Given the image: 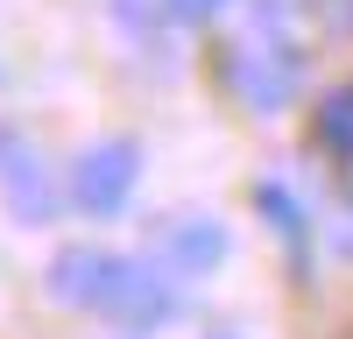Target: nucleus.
<instances>
[{
  "label": "nucleus",
  "mask_w": 353,
  "mask_h": 339,
  "mask_svg": "<svg viewBox=\"0 0 353 339\" xmlns=\"http://www.w3.org/2000/svg\"><path fill=\"white\" fill-rule=\"evenodd\" d=\"M226 85H233V99H241V106H254V113H283L290 99H297L304 71H297V56H290V50L248 36V43L226 50Z\"/></svg>",
  "instance_id": "nucleus-1"
},
{
  "label": "nucleus",
  "mask_w": 353,
  "mask_h": 339,
  "mask_svg": "<svg viewBox=\"0 0 353 339\" xmlns=\"http://www.w3.org/2000/svg\"><path fill=\"white\" fill-rule=\"evenodd\" d=\"M134 177H141V149L128 134H113V141H92V149L71 163V198L92 219H113L134 198Z\"/></svg>",
  "instance_id": "nucleus-2"
},
{
  "label": "nucleus",
  "mask_w": 353,
  "mask_h": 339,
  "mask_svg": "<svg viewBox=\"0 0 353 339\" xmlns=\"http://www.w3.org/2000/svg\"><path fill=\"white\" fill-rule=\"evenodd\" d=\"M0 198H8V212L21 226H50L57 219V177H50L43 149L21 127H0Z\"/></svg>",
  "instance_id": "nucleus-3"
},
{
  "label": "nucleus",
  "mask_w": 353,
  "mask_h": 339,
  "mask_svg": "<svg viewBox=\"0 0 353 339\" xmlns=\"http://www.w3.org/2000/svg\"><path fill=\"white\" fill-rule=\"evenodd\" d=\"M99 311L113 325H128V332H156V325H170L176 311V290H170V276L163 269H149V262H113V282H106V297H99Z\"/></svg>",
  "instance_id": "nucleus-4"
},
{
  "label": "nucleus",
  "mask_w": 353,
  "mask_h": 339,
  "mask_svg": "<svg viewBox=\"0 0 353 339\" xmlns=\"http://www.w3.org/2000/svg\"><path fill=\"white\" fill-rule=\"evenodd\" d=\"M113 262H121V254L71 240V247H57V254H50V269H43V290H50L57 304H71V311H99L106 282H113Z\"/></svg>",
  "instance_id": "nucleus-5"
},
{
  "label": "nucleus",
  "mask_w": 353,
  "mask_h": 339,
  "mask_svg": "<svg viewBox=\"0 0 353 339\" xmlns=\"http://www.w3.org/2000/svg\"><path fill=\"white\" fill-rule=\"evenodd\" d=\"M163 262L176 276H212L226 262V226L212 212H184V219H170L163 226Z\"/></svg>",
  "instance_id": "nucleus-6"
},
{
  "label": "nucleus",
  "mask_w": 353,
  "mask_h": 339,
  "mask_svg": "<svg viewBox=\"0 0 353 339\" xmlns=\"http://www.w3.org/2000/svg\"><path fill=\"white\" fill-rule=\"evenodd\" d=\"M254 205L269 212V226L283 234L290 269H304V262H311V219H304V205H297V191H283V184H254Z\"/></svg>",
  "instance_id": "nucleus-7"
},
{
  "label": "nucleus",
  "mask_w": 353,
  "mask_h": 339,
  "mask_svg": "<svg viewBox=\"0 0 353 339\" xmlns=\"http://www.w3.org/2000/svg\"><path fill=\"white\" fill-rule=\"evenodd\" d=\"M318 141L339 156H353V85H339V92L318 106Z\"/></svg>",
  "instance_id": "nucleus-8"
},
{
  "label": "nucleus",
  "mask_w": 353,
  "mask_h": 339,
  "mask_svg": "<svg viewBox=\"0 0 353 339\" xmlns=\"http://www.w3.org/2000/svg\"><path fill=\"white\" fill-rule=\"evenodd\" d=\"M163 8H170L176 21H212V14L226 8V0H163Z\"/></svg>",
  "instance_id": "nucleus-9"
},
{
  "label": "nucleus",
  "mask_w": 353,
  "mask_h": 339,
  "mask_svg": "<svg viewBox=\"0 0 353 339\" xmlns=\"http://www.w3.org/2000/svg\"><path fill=\"white\" fill-rule=\"evenodd\" d=\"M212 339H233V332H212Z\"/></svg>",
  "instance_id": "nucleus-10"
}]
</instances>
